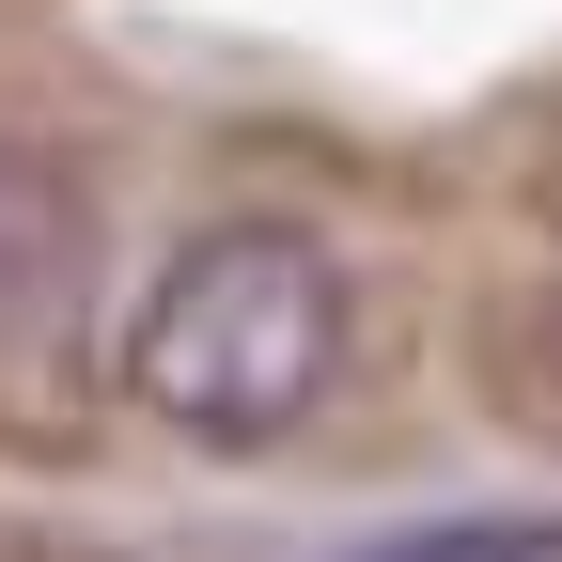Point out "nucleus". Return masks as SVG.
<instances>
[{"label":"nucleus","instance_id":"1","mask_svg":"<svg viewBox=\"0 0 562 562\" xmlns=\"http://www.w3.org/2000/svg\"><path fill=\"white\" fill-rule=\"evenodd\" d=\"M110 375L140 422H172L203 453H297L375 375V266L297 203H235V220L157 250Z\"/></svg>","mask_w":562,"mask_h":562},{"label":"nucleus","instance_id":"2","mask_svg":"<svg viewBox=\"0 0 562 562\" xmlns=\"http://www.w3.org/2000/svg\"><path fill=\"white\" fill-rule=\"evenodd\" d=\"M94 266H110V188L63 157L47 125L0 110V422L47 406L63 375H79Z\"/></svg>","mask_w":562,"mask_h":562},{"label":"nucleus","instance_id":"3","mask_svg":"<svg viewBox=\"0 0 562 562\" xmlns=\"http://www.w3.org/2000/svg\"><path fill=\"white\" fill-rule=\"evenodd\" d=\"M469 375L516 438H562V172L516 203L501 266L469 281Z\"/></svg>","mask_w":562,"mask_h":562}]
</instances>
